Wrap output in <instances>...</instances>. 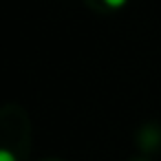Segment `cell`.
I'll return each mask as SVG.
<instances>
[{"instance_id": "6da1fadb", "label": "cell", "mask_w": 161, "mask_h": 161, "mask_svg": "<svg viewBox=\"0 0 161 161\" xmlns=\"http://www.w3.org/2000/svg\"><path fill=\"white\" fill-rule=\"evenodd\" d=\"M0 161H16V157L9 150H3V152H0Z\"/></svg>"}, {"instance_id": "7a4b0ae2", "label": "cell", "mask_w": 161, "mask_h": 161, "mask_svg": "<svg viewBox=\"0 0 161 161\" xmlns=\"http://www.w3.org/2000/svg\"><path fill=\"white\" fill-rule=\"evenodd\" d=\"M104 3H106L108 7H121V5L126 3V0H104Z\"/></svg>"}]
</instances>
